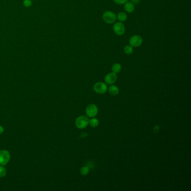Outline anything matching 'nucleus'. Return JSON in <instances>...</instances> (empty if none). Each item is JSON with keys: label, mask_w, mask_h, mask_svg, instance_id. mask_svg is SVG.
<instances>
[{"label": "nucleus", "mask_w": 191, "mask_h": 191, "mask_svg": "<svg viewBox=\"0 0 191 191\" xmlns=\"http://www.w3.org/2000/svg\"><path fill=\"white\" fill-rule=\"evenodd\" d=\"M89 122V119L88 117L85 115H81L76 118L75 121V125L79 129H84L86 128Z\"/></svg>", "instance_id": "1"}, {"label": "nucleus", "mask_w": 191, "mask_h": 191, "mask_svg": "<svg viewBox=\"0 0 191 191\" xmlns=\"http://www.w3.org/2000/svg\"><path fill=\"white\" fill-rule=\"evenodd\" d=\"M104 22L108 24H114L117 20V15L112 11H105L103 14Z\"/></svg>", "instance_id": "2"}, {"label": "nucleus", "mask_w": 191, "mask_h": 191, "mask_svg": "<svg viewBox=\"0 0 191 191\" xmlns=\"http://www.w3.org/2000/svg\"><path fill=\"white\" fill-rule=\"evenodd\" d=\"M85 112L88 117L94 118L98 113V108L96 105L90 104L87 106Z\"/></svg>", "instance_id": "3"}, {"label": "nucleus", "mask_w": 191, "mask_h": 191, "mask_svg": "<svg viewBox=\"0 0 191 191\" xmlns=\"http://www.w3.org/2000/svg\"><path fill=\"white\" fill-rule=\"evenodd\" d=\"M93 89L94 91L97 94H103L106 93L108 90V87L105 83L98 82L95 84Z\"/></svg>", "instance_id": "4"}, {"label": "nucleus", "mask_w": 191, "mask_h": 191, "mask_svg": "<svg viewBox=\"0 0 191 191\" xmlns=\"http://www.w3.org/2000/svg\"><path fill=\"white\" fill-rule=\"evenodd\" d=\"M113 31L116 35L122 36L125 32V26L121 22H115L113 27Z\"/></svg>", "instance_id": "5"}, {"label": "nucleus", "mask_w": 191, "mask_h": 191, "mask_svg": "<svg viewBox=\"0 0 191 191\" xmlns=\"http://www.w3.org/2000/svg\"><path fill=\"white\" fill-rule=\"evenodd\" d=\"M130 45L132 47H138L142 45L143 43L142 38L138 35H135L130 38Z\"/></svg>", "instance_id": "6"}, {"label": "nucleus", "mask_w": 191, "mask_h": 191, "mask_svg": "<svg viewBox=\"0 0 191 191\" xmlns=\"http://www.w3.org/2000/svg\"><path fill=\"white\" fill-rule=\"evenodd\" d=\"M10 159V154L7 150L0 151V165H5L9 162Z\"/></svg>", "instance_id": "7"}, {"label": "nucleus", "mask_w": 191, "mask_h": 191, "mask_svg": "<svg viewBox=\"0 0 191 191\" xmlns=\"http://www.w3.org/2000/svg\"><path fill=\"white\" fill-rule=\"evenodd\" d=\"M117 80V75L113 72L109 73L105 76V83L108 85H112L116 82Z\"/></svg>", "instance_id": "8"}, {"label": "nucleus", "mask_w": 191, "mask_h": 191, "mask_svg": "<svg viewBox=\"0 0 191 191\" xmlns=\"http://www.w3.org/2000/svg\"><path fill=\"white\" fill-rule=\"evenodd\" d=\"M124 9L125 11L128 13H132L135 10V4H133L132 2H127L126 4H124Z\"/></svg>", "instance_id": "9"}, {"label": "nucleus", "mask_w": 191, "mask_h": 191, "mask_svg": "<svg viewBox=\"0 0 191 191\" xmlns=\"http://www.w3.org/2000/svg\"><path fill=\"white\" fill-rule=\"evenodd\" d=\"M109 93L112 96H116L119 94V90L118 87L115 85H112L109 87Z\"/></svg>", "instance_id": "10"}, {"label": "nucleus", "mask_w": 191, "mask_h": 191, "mask_svg": "<svg viewBox=\"0 0 191 191\" xmlns=\"http://www.w3.org/2000/svg\"><path fill=\"white\" fill-rule=\"evenodd\" d=\"M127 15L124 12H120L117 16V19L119 20V22H125L127 20Z\"/></svg>", "instance_id": "11"}, {"label": "nucleus", "mask_w": 191, "mask_h": 191, "mask_svg": "<svg viewBox=\"0 0 191 191\" xmlns=\"http://www.w3.org/2000/svg\"><path fill=\"white\" fill-rule=\"evenodd\" d=\"M121 70H122V66L118 63H115L112 66V72H113L114 73H116V74L118 73L121 72Z\"/></svg>", "instance_id": "12"}, {"label": "nucleus", "mask_w": 191, "mask_h": 191, "mask_svg": "<svg viewBox=\"0 0 191 191\" xmlns=\"http://www.w3.org/2000/svg\"><path fill=\"white\" fill-rule=\"evenodd\" d=\"M99 124V122L98 119L94 118V117L92 118L91 119H89V124L90 125V127H91L93 128H95V127L98 126Z\"/></svg>", "instance_id": "13"}, {"label": "nucleus", "mask_w": 191, "mask_h": 191, "mask_svg": "<svg viewBox=\"0 0 191 191\" xmlns=\"http://www.w3.org/2000/svg\"><path fill=\"white\" fill-rule=\"evenodd\" d=\"M123 51L127 55H130L134 52V47H132L130 45H126L125 47H124Z\"/></svg>", "instance_id": "14"}, {"label": "nucleus", "mask_w": 191, "mask_h": 191, "mask_svg": "<svg viewBox=\"0 0 191 191\" xmlns=\"http://www.w3.org/2000/svg\"><path fill=\"white\" fill-rule=\"evenodd\" d=\"M89 167L88 166H83L80 169V173L83 176H87L89 173Z\"/></svg>", "instance_id": "15"}, {"label": "nucleus", "mask_w": 191, "mask_h": 191, "mask_svg": "<svg viewBox=\"0 0 191 191\" xmlns=\"http://www.w3.org/2000/svg\"><path fill=\"white\" fill-rule=\"evenodd\" d=\"M6 174V170L2 166H0V178H3Z\"/></svg>", "instance_id": "16"}, {"label": "nucleus", "mask_w": 191, "mask_h": 191, "mask_svg": "<svg viewBox=\"0 0 191 191\" xmlns=\"http://www.w3.org/2000/svg\"><path fill=\"white\" fill-rule=\"evenodd\" d=\"M24 5L26 7H29L32 6V2L31 0H24Z\"/></svg>", "instance_id": "17"}, {"label": "nucleus", "mask_w": 191, "mask_h": 191, "mask_svg": "<svg viewBox=\"0 0 191 191\" xmlns=\"http://www.w3.org/2000/svg\"><path fill=\"white\" fill-rule=\"evenodd\" d=\"M128 0H113L115 4L118 5H124L126 4Z\"/></svg>", "instance_id": "18"}, {"label": "nucleus", "mask_w": 191, "mask_h": 191, "mask_svg": "<svg viewBox=\"0 0 191 191\" xmlns=\"http://www.w3.org/2000/svg\"><path fill=\"white\" fill-rule=\"evenodd\" d=\"M141 0H131V2H132L133 4H137L140 2Z\"/></svg>", "instance_id": "19"}, {"label": "nucleus", "mask_w": 191, "mask_h": 191, "mask_svg": "<svg viewBox=\"0 0 191 191\" xmlns=\"http://www.w3.org/2000/svg\"><path fill=\"white\" fill-rule=\"evenodd\" d=\"M4 128H3V127L0 125V135H1V134H2V133L4 132Z\"/></svg>", "instance_id": "20"}]
</instances>
